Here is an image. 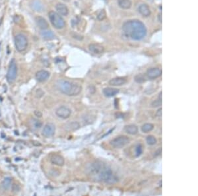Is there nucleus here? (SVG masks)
Listing matches in <instances>:
<instances>
[{
    "instance_id": "obj_4",
    "label": "nucleus",
    "mask_w": 198,
    "mask_h": 196,
    "mask_svg": "<svg viewBox=\"0 0 198 196\" xmlns=\"http://www.w3.org/2000/svg\"><path fill=\"white\" fill-rule=\"evenodd\" d=\"M48 17H49L51 23L56 29H61L66 25L64 19L58 13L51 11L48 13Z\"/></svg>"
},
{
    "instance_id": "obj_27",
    "label": "nucleus",
    "mask_w": 198,
    "mask_h": 196,
    "mask_svg": "<svg viewBox=\"0 0 198 196\" xmlns=\"http://www.w3.org/2000/svg\"><path fill=\"white\" fill-rule=\"evenodd\" d=\"M146 141L149 145H154L157 143V139L153 135H149L146 138Z\"/></svg>"
},
{
    "instance_id": "obj_5",
    "label": "nucleus",
    "mask_w": 198,
    "mask_h": 196,
    "mask_svg": "<svg viewBox=\"0 0 198 196\" xmlns=\"http://www.w3.org/2000/svg\"><path fill=\"white\" fill-rule=\"evenodd\" d=\"M17 76V66L15 59L11 61L8 68L6 78L8 83H12L15 81Z\"/></svg>"
},
{
    "instance_id": "obj_29",
    "label": "nucleus",
    "mask_w": 198,
    "mask_h": 196,
    "mask_svg": "<svg viewBox=\"0 0 198 196\" xmlns=\"http://www.w3.org/2000/svg\"><path fill=\"white\" fill-rule=\"evenodd\" d=\"M145 77L142 74H139L135 77V81L137 83H143L145 81Z\"/></svg>"
},
{
    "instance_id": "obj_32",
    "label": "nucleus",
    "mask_w": 198,
    "mask_h": 196,
    "mask_svg": "<svg viewBox=\"0 0 198 196\" xmlns=\"http://www.w3.org/2000/svg\"><path fill=\"white\" fill-rule=\"evenodd\" d=\"M12 190L13 192H15V193H17L20 190V187L18 186L17 184H13V186H12Z\"/></svg>"
},
{
    "instance_id": "obj_6",
    "label": "nucleus",
    "mask_w": 198,
    "mask_h": 196,
    "mask_svg": "<svg viewBox=\"0 0 198 196\" xmlns=\"http://www.w3.org/2000/svg\"><path fill=\"white\" fill-rule=\"evenodd\" d=\"M15 44L16 49L19 52L25 51L28 46V40L26 37L23 34H17L15 37Z\"/></svg>"
},
{
    "instance_id": "obj_34",
    "label": "nucleus",
    "mask_w": 198,
    "mask_h": 196,
    "mask_svg": "<svg viewBox=\"0 0 198 196\" xmlns=\"http://www.w3.org/2000/svg\"><path fill=\"white\" fill-rule=\"evenodd\" d=\"M157 116L158 117H161L162 116V108H160L158 111L157 112Z\"/></svg>"
},
{
    "instance_id": "obj_2",
    "label": "nucleus",
    "mask_w": 198,
    "mask_h": 196,
    "mask_svg": "<svg viewBox=\"0 0 198 196\" xmlns=\"http://www.w3.org/2000/svg\"><path fill=\"white\" fill-rule=\"evenodd\" d=\"M122 31L127 38L134 40L144 38L147 34V29L144 24L139 20H129L122 25Z\"/></svg>"
},
{
    "instance_id": "obj_8",
    "label": "nucleus",
    "mask_w": 198,
    "mask_h": 196,
    "mask_svg": "<svg viewBox=\"0 0 198 196\" xmlns=\"http://www.w3.org/2000/svg\"><path fill=\"white\" fill-rule=\"evenodd\" d=\"M56 114L59 118L62 119H67L71 114V110L66 106H62L56 110Z\"/></svg>"
},
{
    "instance_id": "obj_9",
    "label": "nucleus",
    "mask_w": 198,
    "mask_h": 196,
    "mask_svg": "<svg viewBox=\"0 0 198 196\" xmlns=\"http://www.w3.org/2000/svg\"><path fill=\"white\" fill-rule=\"evenodd\" d=\"M56 127L54 124L51 123H48L47 124H46L44 128H43L42 135L45 138H50V137H52L54 135Z\"/></svg>"
},
{
    "instance_id": "obj_28",
    "label": "nucleus",
    "mask_w": 198,
    "mask_h": 196,
    "mask_svg": "<svg viewBox=\"0 0 198 196\" xmlns=\"http://www.w3.org/2000/svg\"><path fill=\"white\" fill-rule=\"evenodd\" d=\"M161 104H162V91H161V93H159V98L157 99V100L153 101V103H152L151 105L153 107H157L161 105Z\"/></svg>"
},
{
    "instance_id": "obj_19",
    "label": "nucleus",
    "mask_w": 198,
    "mask_h": 196,
    "mask_svg": "<svg viewBox=\"0 0 198 196\" xmlns=\"http://www.w3.org/2000/svg\"><path fill=\"white\" fill-rule=\"evenodd\" d=\"M139 12L143 17H147L151 15V10L147 4H142L139 7Z\"/></svg>"
},
{
    "instance_id": "obj_16",
    "label": "nucleus",
    "mask_w": 198,
    "mask_h": 196,
    "mask_svg": "<svg viewBox=\"0 0 198 196\" xmlns=\"http://www.w3.org/2000/svg\"><path fill=\"white\" fill-rule=\"evenodd\" d=\"M57 12H58V14L62 16H67L69 13V11L66 5H65L64 4H61V3H59L56 5V6Z\"/></svg>"
},
{
    "instance_id": "obj_10",
    "label": "nucleus",
    "mask_w": 198,
    "mask_h": 196,
    "mask_svg": "<svg viewBox=\"0 0 198 196\" xmlns=\"http://www.w3.org/2000/svg\"><path fill=\"white\" fill-rule=\"evenodd\" d=\"M147 76L150 79H155L162 75V70L160 68H154L149 69L147 71Z\"/></svg>"
},
{
    "instance_id": "obj_26",
    "label": "nucleus",
    "mask_w": 198,
    "mask_h": 196,
    "mask_svg": "<svg viewBox=\"0 0 198 196\" xmlns=\"http://www.w3.org/2000/svg\"><path fill=\"white\" fill-rule=\"evenodd\" d=\"M154 125L150 123H147L143 124L142 127V131L143 133H149L153 130Z\"/></svg>"
},
{
    "instance_id": "obj_31",
    "label": "nucleus",
    "mask_w": 198,
    "mask_h": 196,
    "mask_svg": "<svg viewBox=\"0 0 198 196\" xmlns=\"http://www.w3.org/2000/svg\"><path fill=\"white\" fill-rule=\"evenodd\" d=\"M106 16H107V14H106V12L104 10H100L99 13H98V15H97V19L99 21H102L103 19H104L106 18Z\"/></svg>"
},
{
    "instance_id": "obj_17",
    "label": "nucleus",
    "mask_w": 198,
    "mask_h": 196,
    "mask_svg": "<svg viewBox=\"0 0 198 196\" xmlns=\"http://www.w3.org/2000/svg\"><path fill=\"white\" fill-rule=\"evenodd\" d=\"M80 128L79 123L77 122H71L67 123V124L65 125L64 129L67 131H74L77 130L78 129Z\"/></svg>"
},
{
    "instance_id": "obj_15",
    "label": "nucleus",
    "mask_w": 198,
    "mask_h": 196,
    "mask_svg": "<svg viewBox=\"0 0 198 196\" xmlns=\"http://www.w3.org/2000/svg\"><path fill=\"white\" fill-rule=\"evenodd\" d=\"M102 93L107 97H112L119 93V89L112 87H106L103 89Z\"/></svg>"
},
{
    "instance_id": "obj_21",
    "label": "nucleus",
    "mask_w": 198,
    "mask_h": 196,
    "mask_svg": "<svg viewBox=\"0 0 198 196\" xmlns=\"http://www.w3.org/2000/svg\"><path fill=\"white\" fill-rule=\"evenodd\" d=\"M125 131L129 135H135L138 132V128L137 125L134 124H130L126 125L124 128Z\"/></svg>"
},
{
    "instance_id": "obj_11",
    "label": "nucleus",
    "mask_w": 198,
    "mask_h": 196,
    "mask_svg": "<svg viewBox=\"0 0 198 196\" xmlns=\"http://www.w3.org/2000/svg\"><path fill=\"white\" fill-rule=\"evenodd\" d=\"M35 21H36L37 26L42 30H46L48 26H49L47 21L44 17H41V16H37V17H36Z\"/></svg>"
},
{
    "instance_id": "obj_24",
    "label": "nucleus",
    "mask_w": 198,
    "mask_h": 196,
    "mask_svg": "<svg viewBox=\"0 0 198 196\" xmlns=\"http://www.w3.org/2000/svg\"><path fill=\"white\" fill-rule=\"evenodd\" d=\"M11 182L12 179L10 177H6V178H5L1 183V187H2V189H4V190H9L10 187L11 186Z\"/></svg>"
},
{
    "instance_id": "obj_33",
    "label": "nucleus",
    "mask_w": 198,
    "mask_h": 196,
    "mask_svg": "<svg viewBox=\"0 0 198 196\" xmlns=\"http://www.w3.org/2000/svg\"><path fill=\"white\" fill-rule=\"evenodd\" d=\"M34 115L38 118H41L42 116V113L40 111L36 110L34 111Z\"/></svg>"
},
{
    "instance_id": "obj_14",
    "label": "nucleus",
    "mask_w": 198,
    "mask_h": 196,
    "mask_svg": "<svg viewBox=\"0 0 198 196\" xmlns=\"http://www.w3.org/2000/svg\"><path fill=\"white\" fill-rule=\"evenodd\" d=\"M50 77V73L46 70L39 71L36 74V78L39 82H44Z\"/></svg>"
},
{
    "instance_id": "obj_7",
    "label": "nucleus",
    "mask_w": 198,
    "mask_h": 196,
    "mask_svg": "<svg viewBox=\"0 0 198 196\" xmlns=\"http://www.w3.org/2000/svg\"><path fill=\"white\" fill-rule=\"evenodd\" d=\"M129 138L125 135H121L116 137V138L111 140L110 143L114 148L121 149L123 148L129 143Z\"/></svg>"
},
{
    "instance_id": "obj_18",
    "label": "nucleus",
    "mask_w": 198,
    "mask_h": 196,
    "mask_svg": "<svg viewBox=\"0 0 198 196\" xmlns=\"http://www.w3.org/2000/svg\"><path fill=\"white\" fill-rule=\"evenodd\" d=\"M127 82V79L124 77H116L110 80L109 84L112 86H122Z\"/></svg>"
},
{
    "instance_id": "obj_1",
    "label": "nucleus",
    "mask_w": 198,
    "mask_h": 196,
    "mask_svg": "<svg viewBox=\"0 0 198 196\" xmlns=\"http://www.w3.org/2000/svg\"><path fill=\"white\" fill-rule=\"evenodd\" d=\"M89 174L92 177L108 184H114L118 182V178L109 166L101 162L92 163L87 168Z\"/></svg>"
},
{
    "instance_id": "obj_25",
    "label": "nucleus",
    "mask_w": 198,
    "mask_h": 196,
    "mask_svg": "<svg viewBox=\"0 0 198 196\" xmlns=\"http://www.w3.org/2000/svg\"><path fill=\"white\" fill-rule=\"evenodd\" d=\"M118 5L124 9H129L132 6L131 0H118Z\"/></svg>"
},
{
    "instance_id": "obj_13",
    "label": "nucleus",
    "mask_w": 198,
    "mask_h": 196,
    "mask_svg": "<svg viewBox=\"0 0 198 196\" xmlns=\"http://www.w3.org/2000/svg\"><path fill=\"white\" fill-rule=\"evenodd\" d=\"M50 161L51 163L54 164V165L59 166H64V165L65 164V160L64 157L59 155H54L53 156H51L50 158Z\"/></svg>"
},
{
    "instance_id": "obj_20",
    "label": "nucleus",
    "mask_w": 198,
    "mask_h": 196,
    "mask_svg": "<svg viewBox=\"0 0 198 196\" xmlns=\"http://www.w3.org/2000/svg\"><path fill=\"white\" fill-rule=\"evenodd\" d=\"M29 125L32 129H33L34 130H36L42 127V122L38 119L32 118V119L29 121Z\"/></svg>"
},
{
    "instance_id": "obj_12",
    "label": "nucleus",
    "mask_w": 198,
    "mask_h": 196,
    "mask_svg": "<svg viewBox=\"0 0 198 196\" xmlns=\"http://www.w3.org/2000/svg\"><path fill=\"white\" fill-rule=\"evenodd\" d=\"M89 49L94 54H100L104 52V48L102 45L99 44H91L89 46Z\"/></svg>"
},
{
    "instance_id": "obj_22",
    "label": "nucleus",
    "mask_w": 198,
    "mask_h": 196,
    "mask_svg": "<svg viewBox=\"0 0 198 196\" xmlns=\"http://www.w3.org/2000/svg\"><path fill=\"white\" fill-rule=\"evenodd\" d=\"M31 5L32 9L37 12H41L43 10V8H44L42 3L39 0H34V1H32Z\"/></svg>"
},
{
    "instance_id": "obj_30",
    "label": "nucleus",
    "mask_w": 198,
    "mask_h": 196,
    "mask_svg": "<svg viewBox=\"0 0 198 196\" xmlns=\"http://www.w3.org/2000/svg\"><path fill=\"white\" fill-rule=\"evenodd\" d=\"M143 147L141 145H138L135 148V157H138L143 153Z\"/></svg>"
},
{
    "instance_id": "obj_23",
    "label": "nucleus",
    "mask_w": 198,
    "mask_h": 196,
    "mask_svg": "<svg viewBox=\"0 0 198 196\" xmlns=\"http://www.w3.org/2000/svg\"><path fill=\"white\" fill-rule=\"evenodd\" d=\"M40 34H41L42 38L46 40H51L55 38V35L51 31L43 30Z\"/></svg>"
},
{
    "instance_id": "obj_3",
    "label": "nucleus",
    "mask_w": 198,
    "mask_h": 196,
    "mask_svg": "<svg viewBox=\"0 0 198 196\" xmlns=\"http://www.w3.org/2000/svg\"><path fill=\"white\" fill-rule=\"evenodd\" d=\"M56 86L61 93L69 96L77 95L82 91V87L80 85L66 79L59 80Z\"/></svg>"
}]
</instances>
